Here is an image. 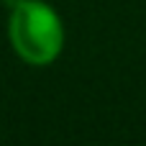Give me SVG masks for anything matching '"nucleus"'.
Returning a JSON list of instances; mask_svg holds the SVG:
<instances>
[{
  "label": "nucleus",
  "instance_id": "1",
  "mask_svg": "<svg viewBox=\"0 0 146 146\" xmlns=\"http://www.w3.org/2000/svg\"><path fill=\"white\" fill-rule=\"evenodd\" d=\"M8 36L15 54L33 67L51 64L64 49V23L44 0H18L10 10Z\"/></svg>",
  "mask_w": 146,
  "mask_h": 146
}]
</instances>
